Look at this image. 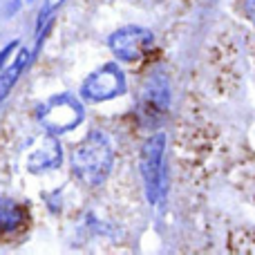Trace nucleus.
I'll list each match as a JSON object with an SVG mask.
<instances>
[{"instance_id":"20e7f679","label":"nucleus","mask_w":255,"mask_h":255,"mask_svg":"<svg viewBox=\"0 0 255 255\" xmlns=\"http://www.w3.org/2000/svg\"><path fill=\"white\" fill-rule=\"evenodd\" d=\"M128 90L126 74L117 63H106V65L97 67L92 74H88V79L81 83V97L85 101L92 103H103L112 101V99L121 97Z\"/></svg>"},{"instance_id":"9d476101","label":"nucleus","mask_w":255,"mask_h":255,"mask_svg":"<svg viewBox=\"0 0 255 255\" xmlns=\"http://www.w3.org/2000/svg\"><path fill=\"white\" fill-rule=\"evenodd\" d=\"M65 2V0H45L43 9H40V16H38V22H36V27H43L45 22L49 20V18L54 16V13L58 11V7Z\"/></svg>"},{"instance_id":"9b49d317","label":"nucleus","mask_w":255,"mask_h":255,"mask_svg":"<svg viewBox=\"0 0 255 255\" xmlns=\"http://www.w3.org/2000/svg\"><path fill=\"white\" fill-rule=\"evenodd\" d=\"M242 9H244L249 20L255 25V0H242Z\"/></svg>"},{"instance_id":"f03ea898","label":"nucleus","mask_w":255,"mask_h":255,"mask_svg":"<svg viewBox=\"0 0 255 255\" xmlns=\"http://www.w3.org/2000/svg\"><path fill=\"white\" fill-rule=\"evenodd\" d=\"M83 106L74 94H56V97L47 99L45 103H40L36 117H38V124L45 128L52 134H65V132L74 130L76 126L83 121Z\"/></svg>"},{"instance_id":"423d86ee","label":"nucleus","mask_w":255,"mask_h":255,"mask_svg":"<svg viewBox=\"0 0 255 255\" xmlns=\"http://www.w3.org/2000/svg\"><path fill=\"white\" fill-rule=\"evenodd\" d=\"M29 224L27 206L13 197H0V238H13Z\"/></svg>"},{"instance_id":"1a4fd4ad","label":"nucleus","mask_w":255,"mask_h":255,"mask_svg":"<svg viewBox=\"0 0 255 255\" xmlns=\"http://www.w3.org/2000/svg\"><path fill=\"white\" fill-rule=\"evenodd\" d=\"M145 99H148V106L157 108V110H166L168 101H170V92H168V85L161 76H152L148 83V92H145Z\"/></svg>"},{"instance_id":"0eeeda50","label":"nucleus","mask_w":255,"mask_h":255,"mask_svg":"<svg viewBox=\"0 0 255 255\" xmlns=\"http://www.w3.org/2000/svg\"><path fill=\"white\" fill-rule=\"evenodd\" d=\"M61 163H63L61 143H58L56 134L49 132V134L43 139V143L29 154V159H27V170L34 172V175H40V172H47V170L58 168Z\"/></svg>"},{"instance_id":"f257e3e1","label":"nucleus","mask_w":255,"mask_h":255,"mask_svg":"<svg viewBox=\"0 0 255 255\" xmlns=\"http://www.w3.org/2000/svg\"><path fill=\"white\" fill-rule=\"evenodd\" d=\"M112 166H115V148L108 134L103 132H90L83 141L72 148L70 152V168L74 177L81 184L90 186H101L103 181L110 177Z\"/></svg>"},{"instance_id":"7ed1b4c3","label":"nucleus","mask_w":255,"mask_h":255,"mask_svg":"<svg viewBox=\"0 0 255 255\" xmlns=\"http://www.w3.org/2000/svg\"><path fill=\"white\" fill-rule=\"evenodd\" d=\"M163 157H166V134L157 132L141 148V179L150 204H157L163 195Z\"/></svg>"},{"instance_id":"39448f33","label":"nucleus","mask_w":255,"mask_h":255,"mask_svg":"<svg viewBox=\"0 0 255 255\" xmlns=\"http://www.w3.org/2000/svg\"><path fill=\"white\" fill-rule=\"evenodd\" d=\"M154 36L150 29L139 25L121 27V29L112 31L108 38V47L117 56V61L124 63H139L145 54L152 49Z\"/></svg>"},{"instance_id":"6e6552de","label":"nucleus","mask_w":255,"mask_h":255,"mask_svg":"<svg viewBox=\"0 0 255 255\" xmlns=\"http://www.w3.org/2000/svg\"><path fill=\"white\" fill-rule=\"evenodd\" d=\"M29 56H31L29 49L22 47L20 52H18L16 56H13V61L2 70V74H0V103H2L4 99L9 97V92H11L13 85L18 83L20 74L25 72V67L29 65Z\"/></svg>"}]
</instances>
